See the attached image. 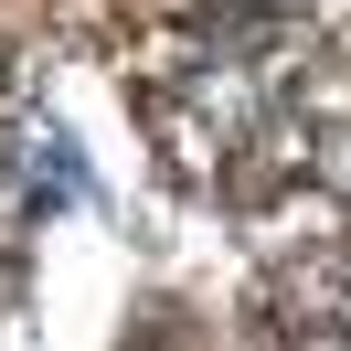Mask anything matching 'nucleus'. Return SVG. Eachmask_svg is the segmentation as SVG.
I'll use <instances>...</instances> for the list:
<instances>
[{
	"mask_svg": "<svg viewBox=\"0 0 351 351\" xmlns=\"http://www.w3.org/2000/svg\"><path fill=\"white\" fill-rule=\"evenodd\" d=\"M308 171H319V181H330V192H341V202H351V117H341V107H330V117H319V128H308Z\"/></svg>",
	"mask_w": 351,
	"mask_h": 351,
	"instance_id": "f03ea898",
	"label": "nucleus"
},
{
	"mask_svg": "<svg viewBox=\"0 0 351 351\" xmlns=\"http://www.w3.org/2000/svg\"><path fill=\"white\" fill-rule=\"evenodd\" d=\"M11 171H22V202H32V213H75V202H86V160H75V138H53V128H22V138H11Z\"/></svg>",
	"mask_w": 351,
	"mask_h": 351,
	"instance_id": "f257e3e1",
	"label": "nucleus"
}]
</instances>
